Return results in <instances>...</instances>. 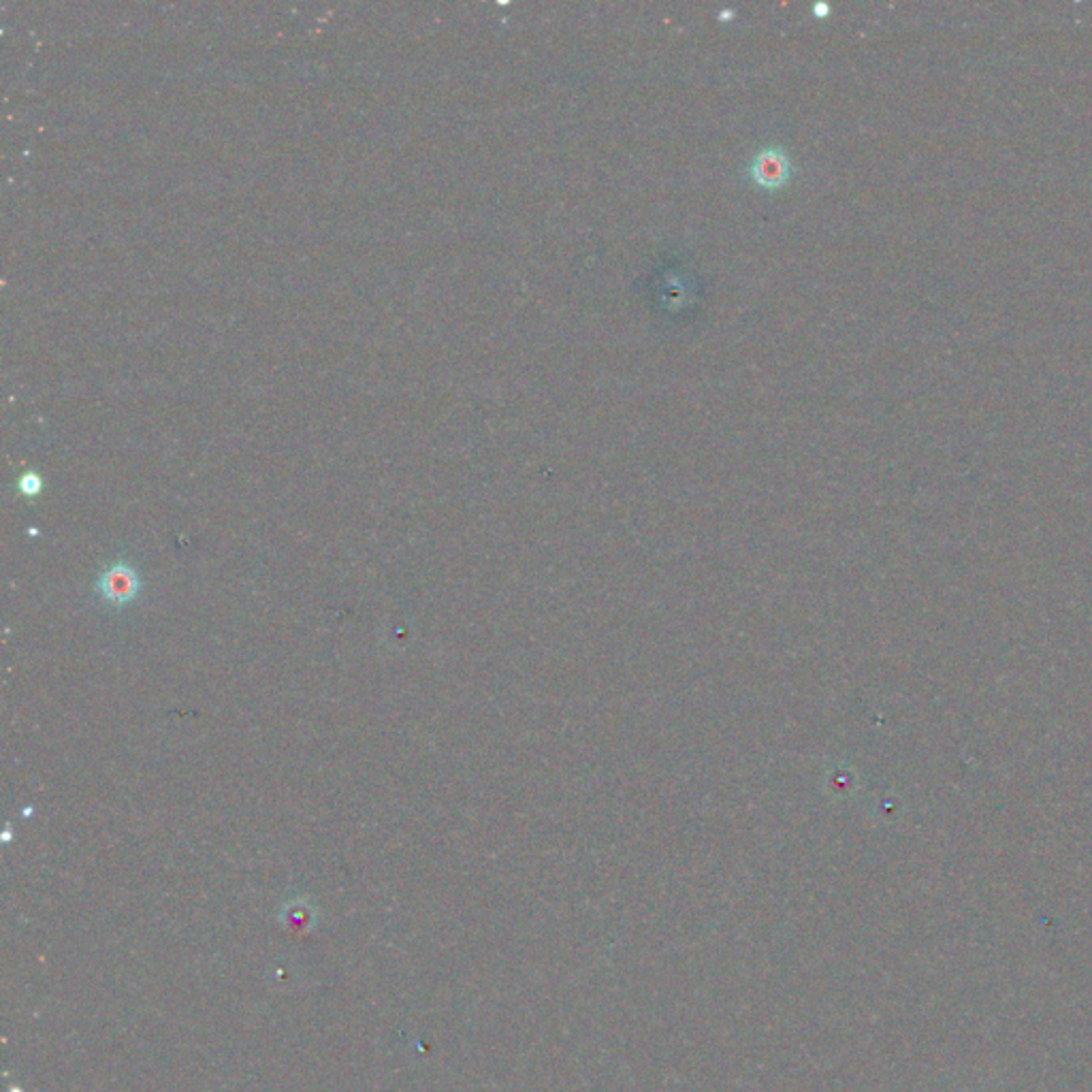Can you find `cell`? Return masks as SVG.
Listing matches in <instances>:
<instances>
[{
    "instance_id": "2",
    "label": "cell",
    "mask_w": 1092,
    "mask_h": 1092,
    "mask_svg": "<svg viewBox=\"0 0 1092 1092\" xmlns=\"http://www.w3.org/2000/svg\"><path fill=\"white\" fill-rule=\"evenodd\" d=\"M747 174L756 187H760L765 191H776L783 184H787V180L792 176V163L781 147L771 145V147L760 150L751 158Z\"/></svg>"
},
{
    "instance_id": "3",
    "label": "cell",
    "mask_w": 1092,
    "mask_h": 1092,
    "mask_svg": "<svg viewBox=\"0 0 1092 1092\" xmlns=\"http://www.w3.org/2000/svg\"><path fill=\"white\" fill-rule=\"evenodd\" d=\"M20 489L26 493V496H37L41 491V480L37 474H26L20 483Z\"/></svg>"
},
{
    "instance_id": "1",
    "label": "cell",
    "mask_w": 1092,
    "mask_h": 1092,
    "mask_svg": "<svg viewBox=\"0 0 1092 1092\" xmlns=\"http://www.w3.org/2000/svg\"><path fill=\"white\" fill-rule=\"evenodd\" d=\"M94 591L97 595L110 604V606H127L130 602H134L141 593V577L139 573L130 566L129 562L125 560H118L114 564H110L97 579V584H94Z\"/></svg>"
}]
</instances>
